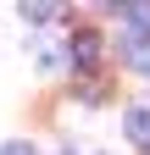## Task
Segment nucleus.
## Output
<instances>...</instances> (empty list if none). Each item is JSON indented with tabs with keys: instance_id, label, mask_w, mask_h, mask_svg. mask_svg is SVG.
<instances>
[{
	"instance_id": "5",
	"label": "nucleus",
	"mask_w": 150,
	"mask_h": 155,
	"mask_svg": "<svg viewBox=\"0 0 150 155\" xmlns=\"http://www.w3.org/2000/svg\"><path fill=\"white\" fill-rule=\"evenodd\" d=\"M0 155H39L33 144H0Z\"/></svg>"
},
{
	"instance_id": "1",
	"label": "nucleus",
	"mask_w": 150,
	"mask_h": 155,
	"mask_svg": "<svg viewBox=\"0 0 150 155\" xmlns=\"http://www.w3.org/2000/svg\"><path fill=\"white\" fill-rule=\"evenodd\" d=\"M122 61L134 72H150V11L145 6H134V17L122 28Z\"/></svg>"
},
{
	"instance_id": "2",
	"label": "nucleus",
	"mask_w": 150,
	"mask_h": 155,
	"mask_svg": "<svg viewBox=\"0 0 150 155\" xmlns=\"http://www.w3.org/2000/svg\"><path fill=\"white\" fill-rule=\"evenodd\" d=\"M122 133L134 139L145 155H150V105H128V116H122Z\"/></svg>"
},
{
	"instance_id": "6",
	"label": "nucleus",
	"mask_w": 150,
	"mask_h": 155,
	"mask_svg": "<svg viewBox=\"0 0 150 155\" xmlns=\"http://www.w3.org/2000/svg\"><path fill=\"white\" fill-rule=\"evenodd\" d=\"M67 155H89V150H67Z\"/></svg>"
},
{
	"instance_id": "3",
	"label": "nucleus",
	"mask_w": 150,
	"mask_h": 155,
	"mask_svg": "<svg viewBox=\"0 0 150 155\" xmlns=\"http://www.w3.org/2000/svg\"><path fill=\"white\" fill-rule=\"evenodd\" d=\"M72 55H78V67H84V72H95V67H100V39L89 33V28H84V33H72Z\"/></svg>"
},
{
	"instance_id": "4",
	"label": "nucleus",
	"mask_w": 150,
	"mask_h": 155,
	"mask_svg": "<svg viewBox=\"0 0 150 155\" xmlns=\"http://www.w3.org/2000/svg\"><path fill=\"white\" fill-rule=\"evenodd\" d=\"M22 17H28V22H50L56 6H22Z\"/></svg>"
}]
</instances>
